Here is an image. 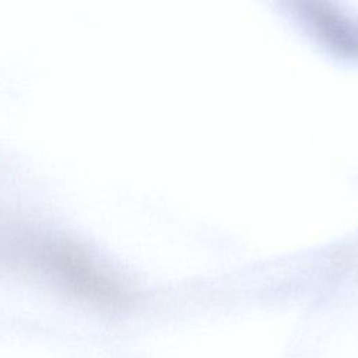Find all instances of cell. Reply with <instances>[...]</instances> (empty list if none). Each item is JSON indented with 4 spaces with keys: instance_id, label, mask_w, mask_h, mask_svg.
Listing matches in <instances>:
<instances>
[{
    "instance_id": "cell-1",
    "label": "cell",
    "mask_w": 358,
    "mask_h": 358,
    "mask_svg": "<svg viewBox=\"0 0 358 358\" xmlns=\"http://www.w3.org/2000/svg\"><path fill=\"white\" fill-rule=\"evenodd\" d=\"M0 267L35 275L99 309L123 308L129 295L98 256L76 239L31 227H0Z\"/></svg>"
}]
</instances>
